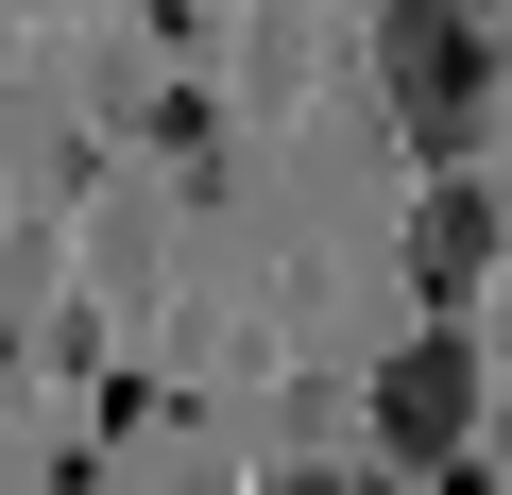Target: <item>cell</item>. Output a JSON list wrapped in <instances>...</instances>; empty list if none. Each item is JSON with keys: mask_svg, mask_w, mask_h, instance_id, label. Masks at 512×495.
I'll use <instances>...</instances> for the list:
<instances>
[{"mask_svg": "<svg viewBox=\"0 0 512 495\" xmlns=\"http://www.w3.org/2000/svg\"><path fill=\"white\" fill-rule=\"evenodd\" d=\"M274 495H359V478H274Z\"/></svg>", "mask_w": 512, "mask_h": 495, "instance_id": "cell-4", "label": "cell"}, {"mask_svg": "<svg viewBox=\"0 0 512 495\" xmlns=\"http://www.w3.org/2000/svg\"><path fill=\"white\" fill-rule=\"evenodd\" d=\"M376 103H393V137L427 171H461L478 120H495V18L478 0H393L376 18Z\"/></svg>", "mask_w": 512, "mask_h": 495, "instance_id": "cell-1", "label": "cell"}, {"mask_svg": "<svg viewBox=\"0 0 512 495\" xmlns=\"http://www.w3.org/2000/svg\"><path fill=\"white\" fill-rule=\"evenodd\" d=\"M461 427H478V342H461V308H427L376 359V444L393 461H461Z\"/></svg>", "mask_w": 512, "mask_h": 495, "instance_id": "cell-2", "label": "cell"}, {"mask_svg": "<svg viewBox=\"0 0 512 495\" xmlns=\"http://www.w3.org/2000/svg\"><path fill=\"white\" fill-rule=\"evenodd\" d=\"M495 239H512V205H495L478 171H427V205H410V291H427V308H461Z\"/></svg>", "mask_w": 512, "mask_h": 495, "instance_id": "cell-3", "label": "cell"}]
</instances>
